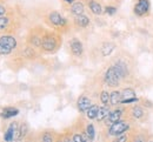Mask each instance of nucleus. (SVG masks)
I'll use <instances>...</instances> for the list:
<instances>
[{
    "mask_svg": "<svg viewBox=\"0 0 153 142\" xmlns=\"http://www.w3.org/2000/svg\"><path fill=\"white\" fill-rule=\"evenodd\" d=\"M8 24H10V19L7 17H0V31L6 29Z\"/></svg>",
    "mask_w": 153,
    "mask_h": 142,
    "instance_id": "c756f323",
    "label": "nucleus"
},
{
    "mask_svg": "<svg viewBox=\"0 0 153 142\" xmlns=\"http://www.w3.org/2000/svg\"><path fill=\"white\" fill-rule=\"evenodd\" d=\"M85 133L87 135L88 139H91L92 141H94V138H96V128L93 126V123H88L85 128Z\"/></svg>",
    "mask_w": 153,
    "mask_h": 142,
    "instance_id": "b1692460",
    "label": "nucleus"
},
{
    "mask_svg": "<svg viewBox=\"0 0 153 142\" xmlns=\"http://www.w3.org/2000/svg\"><path fill=\"white\" fill-rule=\"evenodd\" d=\"M104 81H105V83L108 87H111V88H118L121 85V82H123L120 80V78L117 75L114 68L112 66H110L106 69V72L104 74Z\"/></svg>",
    "mask_w": 153,
    "mask_h": 142,
    "instance_id": "0eeeda50",
    "label": "nucleus"
},
{
    "mask_svg": "<svg viewBox=\"0 0 153 142\" xmlns=\"http://www.w3.org/2000/svg\"><path fill=\"white\" fill-rule=\"evenodd\" d=\"M112 142H131L130 141V132L126 134H123L118 138H113Z\"/></svg>",
    "mask_w": 153,
    "mask_h": 142,
    "instance_id": "c85d7f7f",
    "label": "nucleus"
},
{
    "mask_svg": "<svg viewBox=\"0 0 153 142\" xmlns=\"http://www.w3.org/2000/svg\"><path fill=\"white\" fill-rule=\"evenodd\" d=\"M27 133H28V126H27V123H25V122H24L22 124H20L17 140H21V139H24V138L27 135Z\"/></svg>",
    "mask_w": 153,
    "mask_h": 142,
    "instance_id": "a878e982",
    "label": "nucleus"
},
{
    "mask_svg": "<svg viewBox=\"0 0 153 142\" xmlns=\"http://www.w3.org/2000/svg\"><path fill=\"white\" fill-rule=\"evenodd\" d=\"M112 67L114 68L117 75L120 78L121 81H125V80L128 79V77H130V67H128V63L126 61L121 60V59L117 60L112 65Z\"/></svg>",
    "mask_w": 153,
    "mask_h": 142,
    "instance_id": "6e6552de",
    "label": "nucleus"
},
{
    "mask_svg": "<svg viewBox=\"0 0 153 142\" xmlns=\"http://www.w3.org/2000/svg\"><path fill=\"white\" fill-rule=\"evenodd\" d=\"M87 5H88L90 11H91L94 15H101V14L104 13V8H102V6H101L100 2H98L97 0H88Z\"/></svg>",
    "mask_w": 153,
    "mask_h": 142,
    "instance_id": "dca6fc26",
    "label": "nucleus"
},
{
    "mask_svg": "<svg viewBox=\"0 0 153 142\" xmlns=\"http://www.w3.org/2000/svg\"><path fill=\"white\" fill-rule=\"evenodd\" d=\"M70 49H71L72 55H74L76 58H80L84 53V45L78 38H72L70 40Z\"/></svg>",
    "mask_w": 153,
    "mask_h": 142,
    "instance_id": "ddd939ff",
    "label": "nucleus"
},
{
    "mask_svg": "<svg viewBox=\"0 0 153 142\" xmlns=\"http://www.w3.org/2000/svg\"><path fill=\"white\" fill-rule=\"evenodd\" d=\"M60 37L57 35L56 33H45L44 38H42V45H41V49L47 52V53H52L58 47L60 46Z\"/></svg>",
    "mask_w": 153,
    "mask_h": 142,
    "instance_id": "7ed1b4c3",
    "label": "nucleus"
},
{
    "mask_svg": "<svg viewBox=\"0 0 153 142\" xmlns=\"http://www.w3.org/2000/svg\"><path fill=\"white\" fill-rule=\"evenodd\" d=\"M12 142H20V140H14V141H12Z\"/></svg>",
    "mask_w": 153,
    "mask_h": 142,
    "instance_id": "c9c22d12",
    "label": "nucleus"
},
{
    "mask_svg": "<svg viewBox=\"0 0 153 142\" xmlns=\"http://www.w3.org/2000/svg\"><path fill=\"white\" fill-rule=\"evenodd\" d=\"M149 142H153V138H151V139L149 140Z\"/></svg>",
    "mask_w": 153,
    "mask_h": 142,
    "instance_id": "f704fd0d",
    "label": "nucleus"
},
{
    "mask_svg": "<svg viewBox=\"0 0 153 142\" xmlns=\"http://www.w3.org/2000/svg\"><path fill=\"white\" fill-rule=\"evenodd\" d=\"M44 34H45V33H44ZM44 34L32 33V35H31V37H30V39H28V42H30L31 47H33V48H41Z\"/></svg>",
    "mask_w": 153,
    "mask_h": 142,
    "instance_id": "f3484780",
    "label": "nucleus"
},
{
    "mask_svg": "<svg viewBox=\"0 0 153 142\" xmlns=\"http://www.w3.org/2000/svg\"><path fill=\"white\" fill-rule=\"evenodd\" d=\"M62 142H73V140H72V136H68V135L64 136V138H62Z\"/></svg>",
    "mask_w": 153,
    "mask_h": 142,
    "instance_id": "473e14b6",
    "label": "nucleus"
},
{
    "mask_svg": "<svg viewBox=\"0 0 153 142\" xmlns=\"http://www.w3.org/2000/svg\"><path fill=\"white\" fill-rule=\"evenodd\" d=\"M92 104H93V103L91 101V99H90L88 96H86V95L79 96V99H78V101H76V107H78V109H79L80 113H86V112L88 110V108H90Z\"/></svg>",
    "mask_w": 153,
    "mask_h": 142,
    "instance_id": "4468645a",
    "label": "nucleus"
},
{
    "mask_svg": "<svg viewBox=\"0 0 153 142\" xmlns=\"http://www.w3.org/2000/svg\"><path fill=\"white\" fill-rule=\"evenodd\" d=\"M140 99L137 96V93L132 87H126L121 89V106H131L139 103Z\"/></svg>",
    "mask_w": 153,
    "mask_h": 142,
    "instance_id": "423d86ee",
    "label": "nucleus"
},
{
    "mask_svg": "<svg viewBox=\"0 0 153 142\" xmlns=\"http://www.w3.org/2000/svg\"><path fill=\"white\" fill-rule=\"evenodd\" d=\"M133 13L138 18H145L151 13V1L150 0H137L133 6Z\"/></svg>",
    "mask_w": 153,
    "mask_h": 142,
    "instance_id": "39448f33",
    "label": "nucleus"
},
{
    "mask_svg": "<svg viewBox=\"0 0 153 142\" xmlns=\"http://www.w3.org/2000/svg\"><path fill=\"white\" fill-rule=\"evenodd\" d=\"M84 11H85V6L81 1H76L73 5H71L70 7V12L72 15L74 17H78V15H81L84 14Z\"/></svg>",
    "mask_w": 153,
    "mask_h": 142,
    "instance_id": "6ab92c4d",
    "label": "nucleus"
},
{
    "mask_svg": "<svg viewBox=\"0 0 153 142\" xmlns=\"http://www.w3.org/2000/svg\"><path fill=\"white\" fill-rule=\"evenodd\" d=\"M6 13V7L0 5V17H4V14Z\"/></svg>",
    "mask_w": 153,
    "mask_h": 142,
    "instance_id": "2f4dec72",
    "label": "nucleus"
},
{
    "mask_svg": "<svg viewBox=\"0 0 153 142\" xmlns=\"http://www.w3.org/2000/svg\"><path fill=\"white\" fill-rule=\"evenodd\" d=\"M99 99H100V102H101L104 106H110V92H107V90L100 92Z\"/></svg>",
    "mask_w": 153,
    "mask_h": 142,
    "instance_id": "bb28decb",
    "label": "nucleus"
},
{
    "mask_svg": "<svg viewBox=\"0 0 153 142\" xmlns=\"http://www.w3.org/2000/svg\"><path fill=\"white\" fill-rule=\"evenodd\" d=\"M132 129V122L130 121L128 119L124 118L119 121L112 123L108 129H107V135L111 136V138H118L123 134H126L128 133L130 130Z\"/></svg>",
    "mask_w": 153,
    "mask_h": 142,
    "instance_id": "f03ea898",
    "label": "nucleus"
},
{
    "mask_svg": "<svg viewBox=\"0 0 153 142\" xmlns=\"http://www.w3.org/2000/svg\"><path fill=\"white\" fill-rule=\"evenodd\" d=\"M86 138H87V135H86L85 132H82V133L76 132L73 134L72 140H73V142H86Z\"/></svg>",
    "mask_w": 153,
    "mask_h": 142,
    "instance_id": "cd10ccee",
    "label": "nucleus"
},
{
    "mask_svg": "<svg viewBox=\"0 0 153 142\" xmlns=\"http://www.w3.org/2000/svg\"><path fill=\"white\" fill-rule=\"evenodd\" d=\"M40 142H56L54 141V135H53V133L50 132V130L42 132L41 138H40Z\"/></svg>",
    "mask_w": 153,
    "mask_h": 142,
    "instance_id": "393cba45",
    "label": "nucleus"
},
{
    "mask_svg": "<svg viewBox=\"0 0 153 142\" xmlns=\"http://www.w3.org/2000/svg\"><path fill=\"white\" fill-rule=\"evenodd\" d=\"M19 114V109L16 107H5L1 112V118L4 119H11Z\"/></svg>",
    "mask_w": 153,
    "mask_h": 142,
    "instance_id": "aec40b11",
    "label": "nucleus"
},
{
    "mask_svg": "<svg viewBox=\"0 0 153 142\" xmlns=\"http://www.w3.org/2000/svg\"><path fill=\"white\" fill-rule=\"evenodd\" d=\"M65 4H67V5H73L74 2H76V0H62Z\"/></svg>",
    "mask_w": 153,
    "mask_h": 142,
    "instance_id": "72a5a7b5",
    "label": "nucleus"
},
{
    "mask_svg": "<svg viewBox=\"0 0 153 142\" xmlns=\"http://www.w3.org/2000/svg\"><path fill=\"white\" fill-rule=\"evenodd\" d=\"M99 108H100V107H99L98 104H92V106L88 108V110L86 112V116H87V119H90V120H97Z\"/></svg>",
    "mask_w": 153,
    "mask_h": 142,
    "instance_id": "4be33fe9",
    "label": "nucleus"
},
{
    "mask_svg": "<svg viewBox=\"0 0 153 142\" xmlns=\"http://www.w3.org/2000/svg\"><path fill=\"white\" fill-rule=\"evenodd\" d=\"M114 48H115V45L112 43V42H106V43H104V46H102V48H101L102 55H104V57H108V55L113 52Z\"/></svg>",
    "mask_w": 153,
    "mask_h": 142,
    "instance_id": "5701e85b",
    "label": "nucleus"
},
{
    "mask_svg": "<svg viewBox=\"0 0 153 142\" xmlns=\"http://www.w3.org/2000/svg\"><path fill=\"white\" fill-rule=\"evenodd\" d=\"M73 22H74V25H76V27H79V28H86L91 24V20H90V18L87 15L81 14V15L74 17Z\"/></svg>",
    "mask_w": 153,
    "mask_h": 142,
    "instance_id": "a211bd4d",
    "label": "nucleus"
},
{
    "mask_svg": "<svg viewBox=\"0 0 153 142\" xmlns=\"http://www.w3.org/2000/svg\"><path fill=\"white\" fill-rule=\"evenodd\" d=\"M17 48V39L12 35L0 37V55H7Z\"/></svg>",
    "mask_w": 153,
    "mask_h": 142,
    "instance_id": "20e7f679",
    "label": "nucleus"
},
{
    "mask_svg": "<svg viewBox=\"0 0 153 142\" xmlns=\"http://www.w3.org/2000/svg\"><path fill=\"white\" fill-rule=\"evenodd\" d=\"M149 118V112L140 103H134L126 107V119L131 122H144Z\"/></svg>",
    "mask_w": 153,
    "mask_h": 142,
    "instance_id": "f257e3e1",
    "label": "nucleus"
},
{
    "mask_svg": "<svg viewBox=\"0 0 153 142\" xmlns=\"http://www.w3.org/2000/svg\"><path fill=\"white\" fill-rule=\"evenodd\" d=\"M47 21L54 26V27H59V28H62L67 25V20L59 13L57 11H52L48 15H47Z\"/></svg>",
    "mask_w": 153,
    "mask_h": 142,
    "instance_id": "9b49d317",
    "label": "nucleus"
},
{
    "mask_svg": "<svg viewBox=\"0 0 153 142\" xmlns=\"http://www.w3.org/2000/svg\"><path fill=\"white\" fill-rule=\"evenodd\" d=\"M18 132H19V126H18V123H17V122H12V123L8 126V128H7V130H6L5 135H4L5 142H12V141H14V140H17Z\"/></svg>",
    "mask_w": 153,
    "mask_h": 142,
    "instance_id": "f8f14e48",
    "label": "nucleus"
},
{
    "mask_svg": "<svg viewBox=\"0 0 153 142\" xmlns=\"http://www.w3.org/2000/svg\"><path fill=\"white\" fill-rule=\"evenodd\" d=\"M110 106L114 108L121 106V90L120 89H114L110 93Z\"/></svg>",
    "mask_w": 153,
    "mask_h": 142,
    "instance_id": "2eb2a0df",
    "label": "nucleus"
},
{
    "mask_svg": "<svg viewBox=\"0 0 153 142\" xmlns=\"http://www.w3.org/2000/svg\"><path fill=\"white\" fill-rule=\"evenodd\" d=\"M151 138L147 133V130L141 128H132L130 130V141L131 142H149Z\"/></svg>",
    "mask_w": 153,
    "mask_h": 142,
    "instance_id": "9d476101",
    "label": "nucleus"
},
{
    "mask_svg": "<svg viewBox=\"0 0 153 142\" xmlns=\"http://www.w3.org/2000/svg\"><path fill=\"white\" fill-rule=\"evenodd\" d=\"M117 11H118V8H117L115 6H106V7L104 8V12H105L107 15H114L115 13H117Z\"/></svg>",
    "mask_w": 153,
    "mask_h": 142,
    "instance_id": "7c9ffc66",
    "label": "nucleus"
},
{
    "mask_svg": "<svg viewBox=\"0 0 153 142\" xmlns=\"http://www.w3.org/2000/svg\"><path fill=\"white\" fill-rule=\"evenodd\" d=\"M58 142H62V140H61V141H58Z\"/></svg>",
    "mask_w": 153,
    "mask_h": 142,
    "instance_id": "e433bc0d",
    "label": "nucleus"
},
{
    "mask_svg": "<svg viewBox=\"0 0 153 142\" xmlns=\"http://www.w3.org/2000/svg\"><path fill=\"white\" fill-rule=\"evenodd\" d=\"M110 113H111V109H110L108 106H102V107H100V108H99V112H98L97 121L104 122L107 119V116L110 115Z\"/></svg>",
    "mask_w": 153,
    "mask_h": 142,
    "instance_id": "412c9836",
    "label": "nucleus"
},
{
    "mask_svg": "<svg viewBox=\"0 0 153 142\" xmlns=\"http://www.w3.org/2000/svg\"><path fill=\"white\" fill-rule=\"evenodd\" d=\"M125 116H126V106H119V107H115L114 109L111 110L110 115L107 116V119L104 122H105L106 126L110 127L112 123L124 119Z\"/></svg>",
    "mask_w": 153,
    "mask_h": 142,
    "instance_id": "1a4fd4ad",
    "label": "nucleus"
}]
</instances>
